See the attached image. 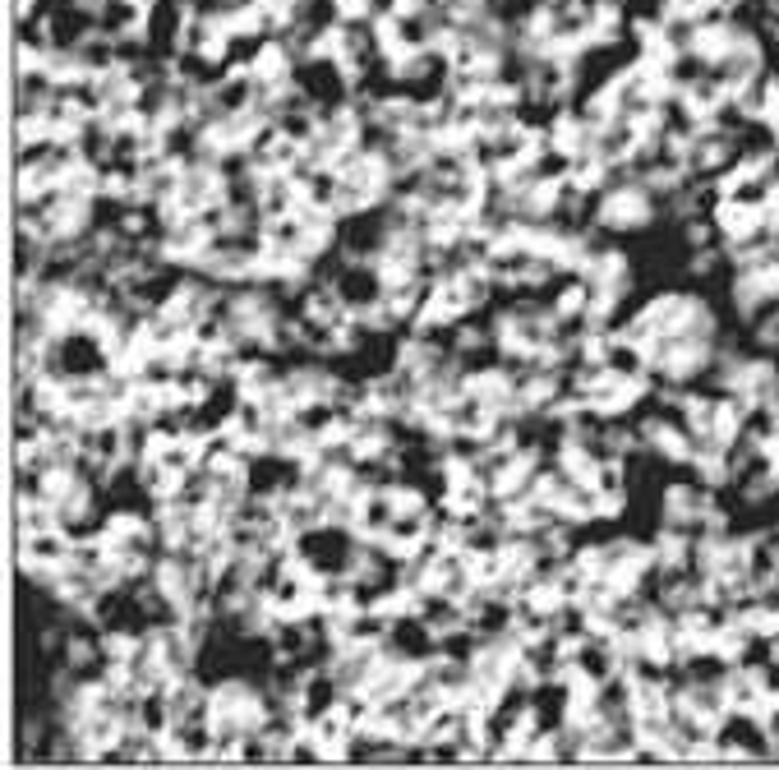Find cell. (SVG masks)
<instances>
[{
	"mask_svg": "<svg viewBox=\"0 0 779 770\" xmlns=\"http://www.w3.org/2000/svg\"><path fill=\"white\" fill-rule=\"evenodd\" d=\"M392 517H397V494H392V489H369V494L360 499V527H356V536H369V540L388 536Z\"/></svg>",
	"mask_w": 779,
	"mask_h": 770,
	"instance_id": "obj_2",
	"label": "cell"
},
{
	"mask_svg": "<svg viewBox=\"0 0 779 770\" xmlns=\"http://www.w3.org/2000/svg\"><path fill=\"white\" fill-rule=\"evenodd\" d=\"M70 549H74V536H70L66 527H51V531H38V536H23V540H19V559H14V563L66 568V563H70Z\"/></svg>",
	"mask_w": 779,
	"mask_h": 770,
	"instance_id": "obj_1",
	"label": "cell"
},
{
	"mask_svg": "<svg viewBox=\"0 0 779 770\" xmlns=\"http://www.w3.org/2000/svg\"><path fill=\"white\" fill-rule=\"evenodd\" d=\"M388 540H392V549H416V544H425L429 540V503H416V508H397V517H392V527H388Z\"/></svg>",
	"mask_w": 779,
	"mask_h": 770,
	"instance_id": "obj_3",
	"label": "cell"
}]
</instances>
